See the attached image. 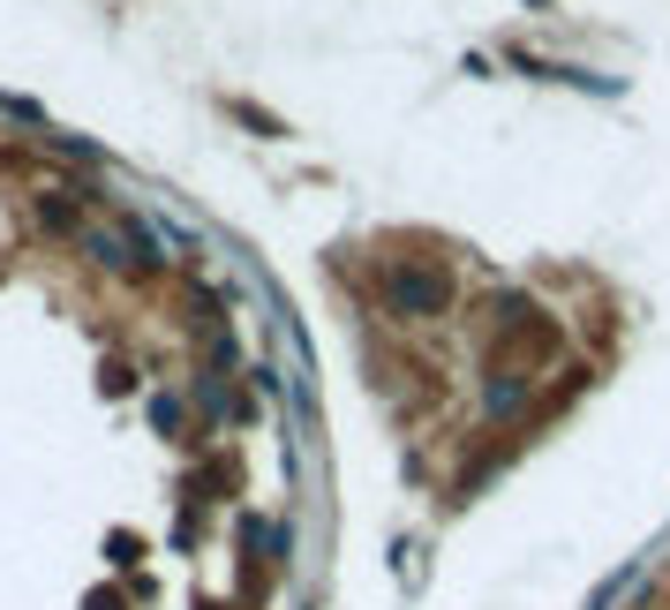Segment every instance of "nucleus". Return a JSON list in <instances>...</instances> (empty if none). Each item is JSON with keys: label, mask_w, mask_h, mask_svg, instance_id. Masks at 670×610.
I'll use <instances>...</instances> for the list:
<instances>
[{"label": "nucleus", "mask_w": 670, "mask_h": 610, "mask_svg": "<svg viewBox=\"0 0 670 610\" xmlns=\"http://www.w3.org/2000/svg\"><path fill=\"white\" fill-rule=\"evenodd\" d=\"M392 302L407 309V317H422V309H445V271H392Z\"/></svg>", "instance_id": "obj_1"}, {"label": "nucleus", "mask_w": 670, "mask_h": 610, "mask_svg": "<svg viewBox=\"0 0 670 610\" xmlns=\"http://www.w3.org/2000/svg\"><path fill=\"white\" fill-rule=\"evenodd\" d=\"M39 218H45V226H76V212H68L61 196H39Z\"/></svg>", "instance_id": "obj_2"}, {"label": "nucleus", "mask_w": 670, "mask_h": 610, "mask_svg": "<svg viewBox=\"0 0 670 610\" xmlns=\"http://www.w3.org/2000/svg\"><path fill=\"white\" fill-rule=\"evenodd\" d=\"M528 8H543V0H528Z\"/></svg>", "instance_id": "obj_3"}]
</instances>
